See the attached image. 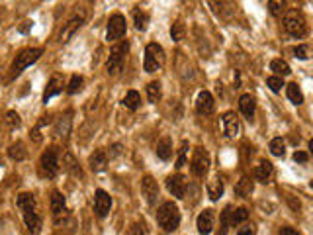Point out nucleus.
Segmentation results:
<instances>
[{
  "label": "nucleus",
  "instance_id": "obj_1",
  "mask_svg": "<svg viewBox=\"0 0 313 235\" xmlns=\"http://www.w3.org/2000/svg\"><path fill=\"white\" fill-rule=\"evenodd\" d=\"M157 223L163 227V231L173 233L178 223H180V212L173 202H164L163 206L157 210Z\"/></svg>",
  "mask_w": 313,
  "mask_h": 235
},
{
  "label": "nucleus",
  "instance_id": "obj_2",
  "mask_svg": "<svg viewBox=\"0 0 313 235\" xmlns=\"http://www.w3.org/2000/svg\"><path fill=\"white\" fill-rule=\"evenodd\" d=\"M41 53H43V51L39 49V47H27V49L20 51L12 63V73H10V76L14 79V76H18V74L24 73L30 65H34V63L41 57Z\"/></svg>",
  "mask_w": 313,
  "mask_h": 235
},
{
  "label": "nucleus",
  "instance_id": "obj_3",
  "mask_svg": "<svg viewBox=\"0 0 313 235\" xmlns=\"http://www.w3.org/2000/svg\"><path fill=\"white\" fill-rule=\"evenodd\" d=\"M164 65V49L159 43H149L145 47V61H143V69L147 73H157L161 71Z\"/></svg>",
  "mask_w": 313,
  "mask_h": 235
},
{
  "label": "nucleus",
  "instance_id": "obj_4",
  "mask_svg": "<svg viewBox=\"0 0 313 235\" xmlns=\"http://www.w3.org/2000/svg\"><path fill=\"white\" fill-rule=\"evenodd\" d=\"M39 167L45 176L49 178H55L59 174V169H61V163H59V151L57 147H49L41 153V159H39Z\"/></svg>",
  "mask_w": 313,
  "mask_h": 235
},
{
  "label": "nucleus",
  "instance_id": "obj_5",
  "mask_svg": "<svg viewBox=\"0 0 313 235\" xmlns=\"http://www.w3.org/2000/svg\"><path fill=\"white\" fill-rule=\"evenodd\" d=\"M127 49H129V43L127 41H122L118 43L116 47H112L110 51V57H108V63H106V69L110 74H118L122 71L125 61V55H127Z\"/></svg>",
  "mask_w": 313,
  "mask_h": 235
},
{
  "label": "nucleus",
  "instance_id": "obj_6",
  "mask_svg": "<svg viewBox=\"0 0 313 235\" xmlns=\"http://www.w3.org/2000/svg\"><path fill=\"white\" fill-rule=\"evenodd\" d=\"M284 30L288 32L292 37H303L307 34V24L303 20V16L298 12H290L284 18Z\"/></svg>",
  "mask_w": 313,
  "mask_h": 235
},
{
  "label": "nucleus",
  "instance_id": "obj_7",
  "mask_svg": "<svg viewBox=\"0 0 313 235\" xmlns=\"http://www.w3.org/2000/svg\"><path fill=\"white\" fill-rule=\"evenodd\" d=\"M82 24H84V12L80 14H73L69 20H67V24H63L61 32H59V36H57V39L61 41V43H67L71 37L75 36L76 32L82 28Z\"/></svg>",
  "mask_w": 313,
  "mask_h": 235
},
{
  "label": "nucleus",
  "instance_id": "obj_8",
  "mask_svg": "<svg viewBox=\"0 0 313 235\" xmlns=\"http://www.w3.org/2000/svg\"><path fill=\"white\" fill-rule=\"evenodd\" d=\"M190 169L196 176H204L210 169V155L204 147H198L194 151V157H192V163H190Z\"/></svg>",
  "mask_w": 313,
  "mask_h": 235
},
{
  "label": "nucleus",
  "instance_id": "obj_9",
  "mask_svg": "<svg viewBox=\"0 0 313 235\" xmlns=\"http://www.w3.org/2000/svg\"><path fill=\"white\" fill-rule=\"evenodd\" d=\"M125 36V18L122 14H113L108 22V30H106V39L108 41H116Z\"/></svg>",
  "mask_w": 313,
  "mask_h": 235
},
{
  "label": "nucleus",
  "instance_id": "obj_10",
  "mask_svg": "<svg viewBox=\"0 0 313 235\" xmlns=\"http://www.w3.org/2000/svg\"><path fill=\"white\" fill-rule=\"evenodd\" d=\"M186 176H182V174H173V176H168L166 178V188H168V192L175 196V198H184V194H186Z\"/></svg>",
  "mask_w": 313,
  "mask_h": 235
},
{
  "label": "nucleus",
  "instance_id": "obj_11",
  "mask_svg": "<svg viewBox=\"0 0 313 235\" xmlns=\"http://www.w3.org/2000/svg\"><path fill=\"white\" fill-rule=\"evenodd\" d=\"M112 208V196L106 192V190H96V196H94V212L98 218H106L108 212Z\"/></svg>",
  "mask_w": 313,
  "mask_h": 235
},
{
  "label": "nucleus",
  "instance_id": "obj_12",
  "mask_svg": "<svg viewBox=\"0 0 313 235\" xmlns=\"http://www.w3.org/2000/svg\"><path fill=\"white\" fill-rule=\"evenodd\" d=\"M141 192H143V196L147 200V204L153 206L157 198H159V185H157V180L153 178V176H143V180H141Z\"/></svg>",
  "mask_w": 313,
  "mask_h": 235
},
{
  "label": "nucleus",
  "instance_id": "obj_13",
  "mask_svg": "<svg viewBox=\"0 0 313 235\" xmlns=\"http://www.w3.org/2000/svg\"><path fill=\"white\" fill-rule=\"evenodd\" d=\"M221 124H223V132L227 137H239L241 134V122H239L235 112H225L221 116Z\"/></svg>",
  "mask_w": 313,
  "mask_h": 235
},
{
  "label": "nucleus",
  "instance_id": "obj_14",
  "mask_svg": "<svg viewBox=\"0 0 313 235\" xmlns=\"http://www.w3.org/2000/svg\"><path fill=\"white\" fill-rule=\"evenodd\" d=\"M196 227L200 235H210L213 231V210L200 212L198 220H196Z\"/></svg>",
  "mask_w": 313,
  "mask_h": 235
},
{
  "label": "nucleus",
  "instance_id": "obj_15",
  "mask_svg": "<svg viewBox=\"0 0 313 235\" xmlns=\"http://www.w3.org/2000/svg\"><path fill=\"white\" fill-rule=\"evenodd\" d=\"M63 87H65V81H63L61 74H53V76H51V81L47 83L45 92H43V102L47 104V100H51L53 96H57V94H61Z\"/></svg>",
  "mask_w": 313,
  "mask_h": 235
},
{
  "label": "nucleus",
  "instance_id": "obj_16",
  "mask_svg": "<svg viewBox=\"0 0 313 235\" xmlns=\"http://www.w3.org/2000/svg\"><path fill=\"white\" fill-rule=\"evenodd\" d=\"M213 108H215L213 96L208 92V90H202L200 94H198V98H196V110H198V114L208 116V114H212L213 112Z\"/></svg>",
  "mask_w": 313,
  "mask_h": 235
},
{
  "label": "nucleus",
  "instance_id": "obj_17",
  "mask_svg": "<svg viewBox=\"0 0 313 235\" xmlns=\"http://www.w3.org/2000/svg\"><path fill=\"white\" fill-rule=\"evenodd\" d=\"M51 212H53V218L59 222V218L67 214V204H65V196H63L59 190H53L51 192Z\"/></svg>",
  "mask_w": 313,
  "mask_h": 235
},
{
  "label": "nucleus",
  "instance_id": "obj_18",
  "mask_svg": "<svg viewBox=\"0 0 313 235\" xmlns=\"http://www.w3.org/2000/svg\"><path fill=\"white\" fill-rule=\"evenodd\" d=\"M272 174H274V167H272V163L266 161V159L259 161V165L254 167V176H257L261 182H268Z\"/></svg>",
  "mask_w": 313,
  "mask_h": 235
},
{
  "label": "nucleus",
  "instance_id": "obj_19",
  "mask_svg": "<svg viewBox=\"0 0 313 235\" xmlns=\"http://www.w3.org/2000/svg\"><path fill=\"white\" fill-rule=\"evenodd\" d=\"M90 169L94 171V173H100L106 169V165H108V155H106V151L104 149H98V151H94L92 155H90Z\"/></svg>",
  "mask_w": 313,
  "mask_h": 235
},
{
  "label": "nucleus",
  "instance_id": "obj_20",
  "mask_svg": "<svg viewBox=\"0 0 313 235\" xmlns=\"http://www.w3.org/2000/svg\"><path fill=\"white\" fill-rule=\"evenodd\" d=\"M16 204H18V208L24 212H32V210H38V200L34 194H30V192H22V194H18V200H16Z\"/></svg>",
  "mask_w": 313,
  "mask_h": 235
},
{
  "label": "nucleus",
  "instance_id": "obj_21",
  "mask_svg": "<svg viewBox=\"0 0 313 235\" xmlns=\"http://www.w3.org/2000/svg\"><path fill=\"white\" fill-rule=\"evenodd\" d=\"M63 169L67 171V173L71 174V176H75V178H78V176H82V171H80V167H78V163H76V159L67 151L65 155H63Z\"/></svg>",
  "mask_w": 313,
  "mask_h": 235
},
{
  "label": "nucleus",
  "instance_id": "obj_22",
  "mask_svg": "<svg viewBox=\"0 0 313 235\" xmlns=\"http://www.w3.org/2000/svg\"><path fill=\"white\" fill-rule=\"evenodd\" d=\"M239 110L243 112V116L245 118H252L254 116V110H257V102L254 98L250 96V94H243L241 98H239Z\"/></svg>",
  "mask_w": 313,
  "mask_h": 235
},
{
  "label": "nucleus",
  "instance_id": "obj_23",
  "mask_svg": "<svg viewBox=\"0 0 313 235\" xmlns=\"http://www.w3.org/2000/svg\"><path fill=\"white\" fill-rule=\"evenodd\" d=\"M69 132H71V114H65L59 118V122L55 125V136L63 139V141H67L69 139Z\"/></svg>",
  "mask_w": 313,
  "mask_h": 235
},
{
  "label": "nucleus",
  "instance_id": "obj_24",
  "mask_svg": "<svg viewBox=\"0 0 313 235\" xmlns=\"http://www.w3.org/2000/svg\"><path fill=\"white\" fill-rule=\"evenodd\" d=\"M157 157L159 159H163V161H168L170 159V155H173V141H170V137H161L159 139V143H157Z\"/></svg>",
  "mask_w": 313,
  "mask_h": 235
},
{
  "label": "nucleus",
  "instance_id": "obj_25",
  "mask_svg": "<svg viewBox=\"0 0 313 235\" xmlns=\"http://www.w3.org/2000/svg\"><path fill=\"white\" fill-rule=\"evenodd\" d=\"M24 222H25V227H27L32 233H38L39 227H41V216H39L38 210L24 212Z\"/></svg>",
  "mask_w": 313,
  "mask_h": 235
},
{
  "label": "nucleus",
  "instance_id": "obj_26",
  "mask_svg": "<svg viewBox=\"0 0 313 235\" xmlns=\"http://www.w3.org/2000/svg\"><path fill=\"white\" fill-rule=\"evenodd\" d=\"M252 190H254V182L250 180L249 176H243V178L237 182V186H235V192H237V196H241V198L250 196Z\"/></svg>",
  "mask_w": 313,
  "mask_h": 235
},
{
  "label": "nucleus",
  "instance_id": "obj_27",
  "mask_svg": "<svg viewBox=\"0 0 313 235\" xmlns=\"http://www.w3.org/2000/svg\"><path fill=\"white\" fill-rule=\"evenodd\" d=\"M208 194H210L212 200H217L223 194V180L219 176H213L212 180L208 182Z\"/></svg>",
  "mask_w": 313,
  "mask_h": 235
},
{
  "label": "nucleus",
  "instance_id": "obj_28",
  "mask_svg": "<svg viewBox=\"0 0 313 235\" xmlns=\"http://www.w3.org/2000/svg\"><path fill=\"white\" fill-rule=\"evenodd\" d=\"M25 147L22 141H16V143H12L10 147H8V157L12 159V161H24L25 159Z\"/></svg>",
  "mask_w": 313,
  "mask_h": 235
},
{
  "label": "nucleus",
  "instance_id": "obj_29",
  "mask_svg": "<svg viewBox=\"0 0 313 235\" xmlns=\"http://www.w3.org/2000/svg\"><path fill=\"white\" fill-rule=\"evenodd\" d=\"M270 71H274L276 76H288L292 73V69H290V65L286 61H282V59H274V61L270 63Z\"/></svg>",
  "mask_w": 313,
  "mask_h": 235
},
{
  "label": "nucleus",
  "instance_id": "obj_30",
  "mask_svg": "<svg viewBox=\"0 0 313 235\" xmlns=\"http://www.w3.org/2000/svg\"><path fill=\"white\" fill-rule=\"evenodd\" d=\"M139 104H141V96H139L137 90H129L124 96V106L129 110H137Z\"/></svg>",
  "mask_w": 313,
  "mask_h": 235
},
{
  "label": "nucleus",
  "instance_id": "obj_31",
  "mask_svg": "<svg viewBox=\"0 0 313 235\" xmlns=\"http://www.w3.org/2000/svg\"><path fill=\"white\" fill-rule=\"evenodd\" d=\"M161 83L159 81H153V83H149L147 85V98H149V102H153V104H157L159 100H161Z\"/></svg>",
  "mask_w": 313,
  "mask_h": 235
},
{
  "label": "nucleus",
  "instance_id": "obj_32",
  "mask_svg": "<svg viewBox=\"0 0 313 235\" xmlns=\"http://www.w3.org/2000/svg\"><path fill=\"white\" fill-rule=\"evenodd\" d=\"M286 94H288V98L292 100L296 106L303 104V94H301L300 87H298L296 83H292V85H288V87H286Z\"/></svg>",
  "mask_w": 313,
  "mask_h": 235
},
{
  "label": "nucleus",
  "instance_id": "obj_33",
  "mask_svg": "<svg viewBox=\"0 0 313 235\" xmlns=\"http://www.w3.org/2000/svg\"><path fill=\"white\" fill-rule=\"evenodd\" d=\"M270 153L274 155V157H284V153H286V143H284V139L282 137H274L272 141H270Z\"/></svg>",
  "mask_w": 313,
  "mask_h": 235
},
{
  "label": "nucleus",
  "instance_id": "obj_34",
  "mask_svg": "<svg viewBox=\"0 0 313 235\" xmlns=\"http://www.w3.org/2000/svg\"><path fill=\"white\" fill-rule=\"evenodd\" d=\"M133 18H135V28L139 32H145L147 30V22H149V16L141 10H133Z\"/></svg>",
  "mask_w": 313,
  "mask_h": 235
},
{
  "label": "nucleus",
  "instance_id": "obj_35",
  "mask_svg": "<svg viewBox=\"0 0 313 235\" xmlns=\"http://www.w3.org/2000/svg\"><path fill=\"white\" fill-rule=\"evenodd\" d=\"M247 218H249V210L247 208H237L231 214V225H239V223L247 222Z\"/></svg>",
  "mask_w": 313,
  "mask_h": 235
},
{
  "label": "nucleus",
  "instance_id": "obj_36",
  "mask_svg": "<svg viewBox=\"0 0 313 235\" xmlns=\"http://www.w3.org/2000/svg\"><path fill=\"white\" fill-rule=\"evenodd\" d=\"M82 83H84V79H82L80 74H73V76H71V83H69V87H67V92H69V94H76V92L82 88Z\"/></svg>",
  "mask_w": 313,
  "mask_h": 235
},
{
  "label": "nucleus",
  "instance_id": "obj_37",
  "mask_svg": "<svg viewBox=\"0 0 313 235\" xmlns=\"http://www.w3.org/2000/svg\"><path fill=\"white\" fill-rule=\"evenodd\" d=\"M229 223H231V206H227L225 210L221 212V229L217 235H225L229 229Z\"/></svg>",
  "mask_w": 313,
  "mask_h": 235
},
{
  "label": "nucleus",
  "instance_id": "obj_38",
  "mask_svg": "<svg viewBox=\"0 0 313 235\" xmlns=\"http://www.w3.org/2000/svg\"><path fill=\"white\" fill-rule=\"evenodd\" d=\"M186 153H188V141H182L180 151H178V161H176V169H182L186 165Z\"/></svg>",
  "mask_w": 313,
  "mask_h": 235
},
{
  "label": "nucleus",
  "instance_id": "obj_39",
  "mask_svg": "<svg viewBox=\"0 0 313 235\" xmlns=\"http://www.w3.org/2000/svg\"><path fill=\"white\" fill-rule=\"evenodd\" d=\"M170 36L175 41H180L182 37H184V24H180V22H175L173 28H170Z\"/></svg>",
  "mask_w": 313,
  "mask_h": 235
},
{
  "label": "nucleus",
  "instance_id": "obj_40",
  "mask_svg": "<svg viewBox=\"0 0 313 235\" xmlns=\"http://www.w3.org/2000/svg\"><path fill=\"white\" fill-rule=\"evenodd\" d=\"M266 85L270 87V90H272V92H280V90H282V87H284V81H282L280 76H268Z\"/></svg>",
  "mask_w": 313,
  "mask_h": 235
},
{
  "label": "nucleus",
  "instance_id": "obj_41",
  "mask_svg": "<svg viewBox=\"0 0 313 235\" xmlns=\"http://www.w3.org/2000/svg\"><path fill=\"white\" fill-rule=\"evenodd\" d=\"M284 2H280V0H270L268 2V8H270V12H272V16H282V12H284Z\"/></svg>",
  "mask_w": 313,
  "mask_h": 235
},
{
  "label": "nucleus",
  "instance_id": "obj_42",
  "mask_svg": "<svg viewBox=\"0 0 313 235\" xmlns=\"http://www.w3.org/2000/svg\"><path fill=\"white\" fill-rule=\"evenodd\" d=\"M129 235H147V229H145V223L143 222H137L131 225V231Z\"/></svg>",
  "mask_w": 313,
  "mask_h": 235
},
{
  "label": "nucleus",
  "instance_id": "obj_43",
  "mask_svg": "<svg viewBox=\"0 0 313 235\" xmlns=\"http://www.w3.org/2000/svg\"><path fill=\"white\" fill-rule=\"evenodd\" d=\"M294 53H296L298 59H307V47H305V45H298V47L294 49Z\"/></svg>",
  "mask_w": 313,
  "mask_h": 235
},
{
  "label": "nucleus",
  "instance_id": "obj_44",
  "mask_svg": "<svg viewBox=\"0 0 313 235\" xmlns=\"http://www.w3.org/2000/svg\"><path fill=\"white\" fill-rule=\"evenodd\" d=\"M307 159H309V155L303 153V151H296V153H294V161L296 163H305Z\"/></svg>",
  "mask_w": 313,
  "mask_h": 235
},
{
  "label": "nucleus",
  "instance_id": "obj_45",
  "mask_svg": "<svg viewBox=\"0 0 313 235\" xmlns=\"http://www.w3.org/2000/svg\"><path fill=\"white\" fill-rule=\"evenodd\" d=\"M8 124L16 125V127L20 125V116H18L16 112H8Z\"/></svg>",
  "mask_w": 313,
  "mask_h": 235
},
{
  "label": "nucleus",
  "instance_id": "obj_46",
  "mask_svg": "<svg viewBox=\"0 0 313 235\" xmlns=\"http://www.w3.org/2000/svg\"><path fill=\"white\" fill-rule=\"evenodd\" d=\"M237 235H254V227H252V225H245V227L239 229Z\"/></svg>",
  "mask_w": 313,
  "mask_h": 235
},
{
  "label": "nucleus",
  "instance_id": "obj_47",
  "mask_svg": "<svg viewBox=\"0 0 313 235\" xmlns=\"http://www.w3.org/2000/svg\"><path fill=\"white\" fill-rule=\"evenodd\" d=\"M278 235H298V231H296V229H292V227H282Z\"/></svg>",
  "mask_w": 313,
  "mask_h": 235
},
{
  "label": "nucleus",
  "instance_id": "obj_48",
  "mask_svg": "<svg viewBox=\"0 0 313 235\" xmlns=\"http://www.w3.org/2000/svg\"><path fill=\"white\" fill-rule=\"evenodd\" d=\"M309 151H311V155H313V139L309 141Z\"/></svg>",
  "mask_w": 313,
  "mask_h": 235
},
{
  "label": "nucleus",
  "instance_id": "obj_49",
  "mask_svg": "<svg viewBox=\"0 0 313 235\" xmlns=\"http://www.w3.org/2000/svg\"><path fill=\"white\" fill-rule=\"evenodd\" d=\"M311 188H313V180H311Z\"/></svg>",
  "mask_w": 313,
  "mask_h": 235
}]
</instances>
